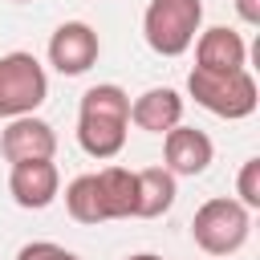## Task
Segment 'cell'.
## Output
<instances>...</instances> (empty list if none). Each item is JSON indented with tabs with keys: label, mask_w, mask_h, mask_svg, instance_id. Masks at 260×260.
I'll list each match as a JSON object with an SVG mask.
<instances>
[{
	"label": "cell",
	"mask_w": 260,
	"mask_h": 260,
	"mask_svg": "<svg viewBox=\"0 0 260 260\" xmlns=\"http://www.w3.org/2000/svg\"><path fill=\"white\" fill-rule=\"evenodd\" d=\"M126 130H130V93L114 81L89 85L77 106V146L89 158L106 162V158L122 154Z\"/></svg>",
	"instance_id": "1"
},
{
	"label": "cell",
	"mask_w": 260,
	"mask_h": 260,
	"mask_svg": "<svg viewBox=\"0 0 260 260\" xmlns=\"http://www.w3.org/2000/svg\"><path fill=\"white\" fill-rule=\"evenodd\" d=\"M187 93L195 98V106H203L207 114L228 118V122H240V118L256 114V106H260V85L248 69H228V73L191 69Z\"/></svg>",
	"instance_id": "2"
},
{
	"label": "cell",
	"mask_w": 260,
	"mask_h": 260,
	"mask_svg": "<svg viewBox=\"0 0 260 260\" xmlns=\"http://www.w3.org/2000/svg\"><path fill=\"white\" fill-rule=\"evenodd\" d=\"M248 232H252V211L232 199V195H215L207 203H199V211L191 215V240L199 252L207 256H232L248 244Z\"/></svg>",
	"instance_id": "3"
},
{
	"label": "cell",
	"mask_w": 260,
	"mask_h": 260,
	"mask_svg": "<svg viewBox=\"0 0 260 260\" xmlns=\"http://www.w3.org/2000/svg\"><path fill=\"white\" fill-rule=\"evenodd\" d=\"M203 28V0H150L142 12V41L158 57H183Z\"/></svg>",
	"instance_id": "4"
},
{
	"label": "cell",
	"mask_w": 260,
	"mask_h": 260,
	"mask_svg": "<svg viewBox=\"0 0 260 260\" xmlns=\"http://www.w3.org/2000/svg\"><path fill=\"white\" fill-rule=\"evenodd\" d=\"M49 98V73L45 65L24 53L12 49L0 57V118H20V114H37Z\"/></svg>",
	"instance_id": "5"
},
{
	"label": "cell",
	"mask_w": 260,
	"mask_h": 260,
	"mask_svg": "<svg viewBox=\"0 0 260 260\" xmlns=\"http://www.w3.org/2000/svg\"><path fill=\"white\" fill-rule=\"evenodd\" d=\"M102 57V41L93 32V24L85 20H65L53 28L49 37V65L61 73V77H81L98 65Z\"/></svg>",
	"instance_id": "6"
},
{
	"label": "cell",
	"mask_w": 260,
	"mask_h": 260,
	"mask_svg": "<svg viewBox=\"0 0 260 260\" xmlns=\"http://www.w3.org/2000/svg\"><path fill=\"white\" fill-rule=\"evenodd\" d=\"M8 195L24 211H45L61 195V171L53 158H24L8 162Z\"/></svg>",
	"instance_id": "7"
},
{
	"label": "cell",
	"mask_w": 260,
	"mask_h": 260,
	"mask_svg": "<svg viewBox=\"0 0 260 260\" xmlns=\"http://www.w3.org/2000/svg\"><path fill=\"white\" fill-rule=\"evenodd\" d=\"M211 158H215V142L203 134V130H195V126H171L167 134H162V167L175 175V179H195V175H203L207 167H211Z\"/></svg>",
	"instance_id": "8"
},
{
	"label": "cell",
	"mask_w": 260,
	"mask_h": 260,
	"mask_svg": "<svg viewBox=\"0 0 260 260\" xmlns=\"http://www.w3.org/2000/svg\"><path fill=\"white\" fill-rule=\"evenodd\" d=\"M0 154L8 162H24V158H53L57 154V130L37 118V114H20L8 118V126L0 130Z\"/></svg>",
	"instance_id": "9"
},
{
	"label": "cell",
	"mask_w": 260,
	"mask_h": 260,
	"mask_svg": "<svg viewBox=\"0 0 260 260\" xmlns=\"http://www.w3.org/2000/svg\"><path fill=\"white\" fill-rule=\"evenodd\" d=\"M195 69H211V73L248 69V45H244V37L236 28H228V24L199 28V37H195Z\"/></svg>",
	"instance_id": "10"
},
{
	"label": "cell",
	"mask_w": 260,
	"mask_h": 260,
	"mask_svg": "<svg viewBox=\"0 0 260 260\" xmlns=\"http://www.w3.org/2000/svg\"><path fill=\"white\" fill-rule=\"evenodd\" d=\"M183 93L179 89H171V85H154V89H146V93H138L134 102H130V122L138 126V130H146V134H167L171 126H179L183 122Z\"/></svg>",
	"instance_id": "11"
},
{
	"label": "cell",
	"mask_w": 260,
	"mask_h": 260,
	"mask_svg": "<svg viewBox=\"0 0 260 260\" xmlns=\"http://www.w3.org/2000/svg\"><path fill=\"white\" fill-rule=\"evenodd\" d=\"M134 219H158L175 207V195H179V183L167 167H142L134 171Z\"/></svg>",
	"instance_id": "12"
},
{
	"label": "cell",
	"mask_w": 260,
	"mask_h": 260,
	"mask_svg": "<svg viewBox=\"0 0 260 260\" xmlns=\"http://www.w3.org/2000/svg\"><path fill=\"white\" fill-rule=\"evenodd\" d=\"M65 211L77 219V223H106V195H102V183H98V171L89 175H77L69 187H65Z\"/></svg>",
	"instance_id": "13"
},
{
	"label": "cell",
	"mask_w": 260,
	"mask_h": 260,
	"mask_svg": "<svg viewBox=\"0 0 260 260\" xmlns=\"http://www.w3.org/2000/svg\"><path fill=\"white\" fill-rule=\"evenodd\" d=\"M98 183H102V195H106V215L110 219H134V171L126 167H102L98 171Z\"/></svg>",
	"instance_id": "14"
},
{
	"label": "cell",
	"mask_w": 260,
	"mask_h": 260,
	"mask_svg": "<svg viewBox=\"0 0 260 260\" xmlns=\"http://www.w3.org/2000/svg\"><path fill=\"white\" fill-rule=\"evenodd\" d=\"M236 195L248 211L260 207V158H244V167L236 175Z\"/></svg>",
	"instance_id": "15"
},
{
	"label": "cell",
	"mask_w": 260,
	"mask_h": 260,
	"mask_svg": "<svg viewBox=\"0 0 260 260\" xmlns=\"http://www.w3.org/2000/svg\"><path fill=\"white\" fill-rule=\"evenodd\" d=\"M16 260H81L77 252H69L65 244H53V240H32L16 252Z\"/></svg>",
	"instance_id": "16"
},
{
	"label": "cell",
	"mask_w": 260,
	"mask_h": 260,
	"mask_svg": "<svg viewBox=\"0 0 260 260\" xmlns=\"http://www.w3.org/2000/svg\"><path fill=\"white\" fill-rule=\"evenodd\" d=\"M236 16L244 24H260V0H236Z\"/></svg>",
	"instance_id": "17"
},
{
	"label": "cell",
	"mask_w": 260,
	"mask_h": 260,
	"mask_svg": "<svg viewBox=\"0 0 260 260\" xmlns=\"http://www.w3.org/2000/svg\"><path fill=\"white\" fill-rule=\"evenodd\" d=\"M126 260H162L158 252H134V256H126Z\"/></svg>",
	"instance_id": "18"
},
{
	"label": "cell",
	"mask_w": 260,
	"mask_h": 260,
	"mask_svg": "<svg viewBox=\"0 0 260 260\" xmlns=\"http://www.w3.org/2000/svg\"><path fill=\"white\" fill-rule=\"evenodd\" d=\"M16 4H28V0H16Z\"/></svg>",
	"instance_id": "19"
}]
</instances>
